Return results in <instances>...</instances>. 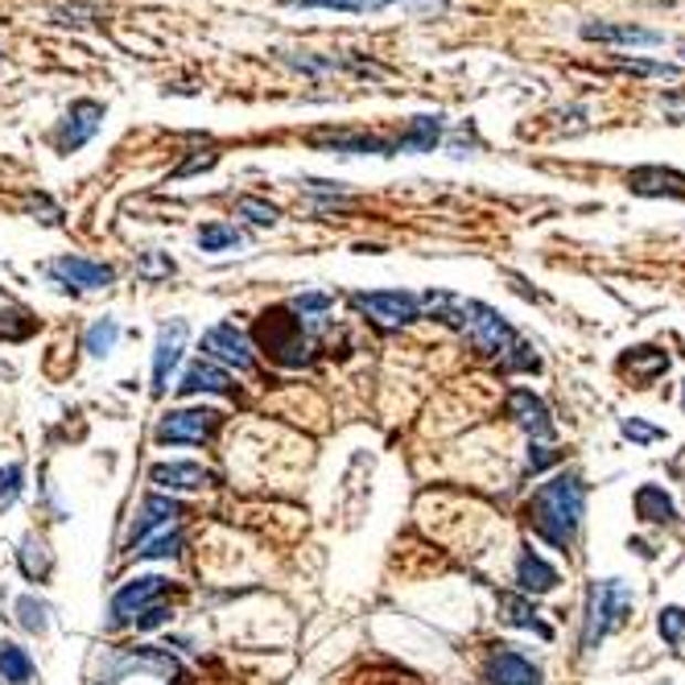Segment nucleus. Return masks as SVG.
Masks as SVG:
<instances>
[{
  "instance_id": "f257e3e1",
  "label": "nucleus",
  "mask_w": 685,
  "mask_h": 685,
  "mask_svg": "<svg viewBox=\"0 0 685 685\" xmlns=\"http://www.w3.org/2000/svg\"><path fill=\"white\" fill-rule=\"evenodd\" d=\"M582 504H587V483L578 475H554L549 483H541L529 499V520L533 533L554 549L575 546L578 525H582Z\"/></svg>"
},
{
  "instance_id": "f03ea898",
  "label": "nucleus",
  "mask_w": 685,
  "mask_h": 685,
  "mask_svg": "<svg viewBox=\"0 0 685 685\" xmlns=\"http://www.w3.org/2000/svg\"><path fill=\"white\" fill-rule=\"evenodd\" d=\"M425 302L442 310L438 318H446L451 327L463 330L479 356H508V351H513V342H516L513 327H508L492 306L467 302V297H451V294H430Z\"/></svg>"
},
{
  "instance_id": "7ed1b4c3",
  "label": "nucleus",
  "mask_w": 685,
  "mask_h": 685,
  "mask_svg": "<svg viewBox=\"0 0 685 685\" xmlns=\"http://www.w3.org/2000/svg\"><path fill=\"white\" fill-rule=\"evenodd\" d=\"M636 594L620 578H594L591 591H587V623H582V649L594 653L611 632H620L628 615H632Z\"/></svg>"
},
{
  "instance_id": "20e7f679",
  "label": "nucleus",
  "mask_w": 685,
  "mask_h": 685,
  "mask_svg": "<svg viewBox=\"0 0 685 685\" xmlns=\"http://www.w3.org/2000/svg\"><path fill=\"white\" fill-rule=\"evenodd\" d=\"M256 342L265 347V356L281 368H302L310 359V342L302 330V318H294V310H265L256 318Z\"/></svg>"
},
{
  "instance_id": "39448f33",
  "label": "nucleus",
  "mask_w": 685,
  "mask_h": 685,
  "mask_svg": "<svg viewBox=\"0 0 685 685\" xmlns=\"http://www.w3.org/2000/svg\"><path fill=\"white\" fill-rule=\"evenodd\" d=\"M223 425L219 409H173L157 421V442L161 446H203L215 438V430Z\"/></svg>"
},
{
  "instance_id": "423d86ee",
  "label": "nucleus",
  "mask_w": 685,
  "mask_h": 685,
  "mask_svg": "<svg viewBox=\"0 0 685 685\" xmlns=\"http://www.w3.org/2000/svg\"><path fill=\"white\" fill-rule=\"evenodd\" d=\"M166 591H170V578H161V575H140V578H133V582H125L120 591L112 594L108 628H128V623H137L145 611L157 608V599Z\"/></svg>"
},
{
  "instance_id": "0eeeda50",
  "label": "nucleus",
  "mask_w": 685,
  "mask_h": 685,
  "mask_svg": "<svg viewBox=\"0 0 685 685\" xmlns=\"http://www.w3.org/2000/svg\"><path fill=\"white\" fill-rule=\"evenodd\" d=\"M351 302L380 327H409L421 318V297L409 289H372V294H356Z\"/></svg>"
},
{
  "instance_id": "6e6552de",
  "label": "nucleus",
  "mask_w": 685,
  "mask_h": 685,
  "mask_svg": "<svg viewBox=\"0 0 685 685\" xmlns=\"http://www.w3.org/2000/svg\"><path fill=\"white\" fill-rule=\"evenodd\" d=\"M190 339V327L182 318H173L166 327L157 330V347H154V397H166L170 389V372L178 368V359H182V347Z\"/></svg>"
},
{
  "instance_id": "1a4fd4ad",
  "label": "nucleus",
  "mask_w": 685,
  "mask_h": 685,
  "mask_svg": "<svg viewBox=\"0 0 685 685\" xmlns=\"http://www.w3.org/2000/svg\"><path fill=\"white\" fill-rule=\"evenodd\" d=\"M46 273L59 285H75V289H108L112 281H116V268L87 261V256H59V261L46 265Z\"/></svg>"
},
{
  "instance_id": "9d476101",
  "label": "nucleus",
  "mask_w": 685,
  "mask_h": 685,
  "mask_svg": "<svg viewBox=\"0 0 685 685\" xmlns=\"http://www.w3.org/2000/svg\"><path fill=\"white\" fill-rule=\"evenodd\" d=\"M483 677H487V685H541V670L533 665L529 656H520L516 649H508V644L492 649Z\"/></svg>"
},
{
  "instance_id": "9b49d317",
  "label": "nucleus",
  "mask_w": 685,
  "mask_h": 685,
  "mask_svg": "<svg viewBox=\"0 0 685 685\" xmlns=\"http://www.w3.org/2000/svg\"><path fill=\"white\" fill-rule=\"evenodd\" d=\"M99 120H104V108L99 104H92V99H78L75 108L66 112V120H63V128H59V149L63 154H75V149H83L87 140L99 133Z\"/></svg>"
},
{
  "instance_id": "f8f14e48",
  "label": "nucleus",
  "mask_w": 685,
  "mask_h": 685,
  "mask_svg": "<svg viewBox=\"0 0 685 685\" xmlns=\"http://www.w3.org/2000/svg\"><path fill=\"white\" fill-rule=\"evenodd\" d=\"M203 347L215 359L232 363L235 372H249L252 368V342L244 339V330H235V323H219L203 335Z\"/></svg>"
},
{
  "instance_id": "ddd939ff",
  "label": "nucleus",
  "mask_w": 685,
  "mask_h": 685,
  "mask_svg": "<svg viewBox=\"0 0 685 685\" xmlns=\"http://www.w3.org/2000/svg\"><path fill=\"white\" fill-rule=\"evenodd\" d=\"M178 516H187L182 499H173V496H149L145 504H140L137 520H133L128 546L137 549L140 541H149V533H154V529H170V520H178Z\"/></svg>"
},
{
  "instance_id": "4468645a",
  "label": "nucleus",
  "mask_w": 685,
  "mask_h": 685,
  "mask_svg": "<svg viewBox=\"0 0 685 685\" xmlns=\"http://www.w3.org/2000/svg\"><path fill=\"white\" fill-rule=\"evenodd\" d=\"M508 413H513L529 438H554V421H549V409L541 397H533V389H513L508 392Z\"/></svg>"
},
{
  "instance_id": "2eb2a0df",
  "label": "nucleus",
  "mask_w": 685,
  "mask_h": 685,
  "mask_svg": "<svg viewBox=\"0 0 685 685\" xmlns=\"http://www.w3.org/2000/svg\"><path fill=\"white\" fill-rule=\"evenodd\" d=\"M149 479L161 487V492H199L211 483V471L203 463H157L149 471Z\"/></svg>"
},
{
  "instance_id": "dca6fc26",
  "label": "nucleus",
  "mask_w": 685,
  "mask_h": 685,
  "mask_svg": "<svg viewBox=\"0 0 685 685\" xmlns=\"http://www.w3.org/2000/svg\"><path fill=\"white\" fill-rule=\"evenodd\" d=\"M516 582H520V591L525 594H549V591H558L561 575L549 566L546 558H541V554L525 549L520 561H516Z\"/></svg>"
},
{
  "instance_id": "f3484780",
  "label": "nucleus",
  "mask_w": 685,
  "mask_h": 685,
  "mask_svg": "<svg viewBox=\"0 0 685 685\" xmlns=\"http://www.w3.org/2000/svg\"><path fill=\"white\" fill-rule=\"evenodd\" d=\"M582 38H591V42H608V46H656L661 42V33L656 30H640V25H608V21H587L582 25Z\"/></svg>"
},
{
  "instance_id": "a211bd4d",
  "label": "nucleus",
  "mask_w": 685,
  "mask_h": 685,
  "mask_svg": "<svg viewBox=\"0 0 685 685\" xmlns=\"http://www.w3.org/2000/svg\"><path fill=\"white\" fill-rule=\"evenodd\" d=\"M499 620L513 623V628H525V632H537L541 640H549L554 632H549V623H541V615H537V608H533V599H525V594H513V591H499Z\"/></svg>"
},
{
  "instance_id": "6ab92c4d",
  "label": "nucleus",
  "mask_w": 685,
  "mask_h": 685,
  "mask_svg": "<svg viewBox=\"0 0 685 685\" xmlns=\"http://www.w3.org/2000/svg\"><path fill=\"white\" fill-rule=\"evenodd\" d=\"M178 392L182 397H194V392H232V376L215 368L211 359H194L182 380H178Z\"/></svg>"
},
{
  "instance_id": "aec40b11",
  "label": "nucleus",
  "mask_w": 685,
  "mask_h": 685,
  "mask_svg": "<svg viewBox=\"0 0 685 685\" xmlns=\"http://www.w3.org/2000/svg\"><path fill=\"white\" fill-rule=\"evenodd\" d=\"M285 9H327V13H384V9H392V4H418V0H281Z\"/></svg>"
},
{
  "instance_id": "412c9836",
  "label": "nucleus",
  "mask_w": 685,
  "mask_h": 685,
  "mask_svg": "<svg viewBox=\"0 0 685 685\" xmlns=\"http://www.w3.org/2000/svg\"><path fill=\"white\" fill-rule=\"evenodd\" d=\"M636 516L640 520H653V525H677V504L665 496V487H656V483H644L636 492Z\"/></svg>"
},
{
  "instance_id": "4be33fe9",
  "label": "nucleus",
  "mask_w": 685,
  "mask_h": 685,
  "mask_svg": "<svg viewBox=\"0 0 685 685\" xmlns=\"http://www.w3.org/2000/svg\"><path fill=\"white\" fill-rule=\"evenodd\" d=\"M120 665H125V670H145V673H157V677H173V682H182V665L170 656V649H154V644H145V649L125 653Z\"/></svg>"
},
{
  "instance_id": "5701e85b",
  "label": "nucleus",
  "mask_w": 685,
  "mask_h": 685,
  "mask_svg": "<svg viewBox=\"0 0 685 685\" xmlns=\"http://www.w3.org/2000/svg\"><path fill=\"white\" fill-rule=\"evenodd\" d=\"M632 190L636 194H685V173L640 166V170H632Z\"/></svg>"
},
{
  "instance_id": "b1692460",
  "label": "nucleus",
  "mask_w": 685,
  "mask_h": 685,
  "mask_svg": "<svg viewBox=\"0 0 685 685\" xmlns=\"http://www.w3.org/2000/svg\"><path fill=\"white\" fill-rule=\"evenodd\" d=\"M438 137H442V116H413L409 133L392 149L397 154H430L438 145Z\"/></svg>"
},
{
  "instance_id": "393cba45",
  "label": "nucleus",
  "mask_w": 685,
  "mask_h": 685,
  "mask_svg": "<svg viewBox=\"0 0 685 685\" xmlns=\"http://www.w3.org/2000/svg\"><path fill=\"white\" fill-rule=\"evenodd\" d=\"M0 685H33L30 653L13 640H0Z\"/></svg>"
},
{
  "instance_id": "a878e982",
  "label": "nucleus",
  "mask_w": 685,
  "mask_h": 685,
  "mask_svg": "<svg viewBox=\"0 0 685 685\" xmlns=\"http://www.w3.org/2000/svg\"><path fill=\"white\" fill-rule=\"evenodd\" d=\"M620 368L636 376L640 384H649V380L670 372V356H665V351H656V347H632V356H623Z\"/></svg>"
},
{
  "instance_id": "bb28decb",
  "label": "nucleus",
  "mask_w": 685,
  "mask_h": 685,
  "mask_svg": "<svg viewBox=\"0 0 685 685\" xmlns=\"http://www.w3.org/2000/svg\"><path fill=\"white\" fill-rule=\"evenodd\" d=\"M116 339H120V323H116V318H95L92 327H87V335H83V347H87L95 359H104L116 351Z\"/></svg>"
},
{
  "instance_id": "cd10ccee",
  "label": "nucleus",
  "mask_w": 685,
  "mask_h": 685,
  "mask_svg": "<svg viewBox=\"0 0 685 685\" xmlns=\"http://www.w3.org/2000/svg\"><path fill=\"white\" fill-rule=\"evenodd\" d=\"M314 145H327V149H335V154H392L389 140L380 137H318Z\"/></svg>"
},
{
  "instance_id": "c85d7f7f",
  "label": "nucleus",
  "mask_w": 685,
  "mask_h": 685,
  "mask_svg": "<svg viewBox=\"0 0 685 685\" xmlns=\"http://www.w3.org/2000/svg\"><path fill=\"white\" fill-rule=\"evenodd\" d=\"M17 620H21L25 632L42 636V632L50 628V608L38 599V594H21V599H17Z\"/></svg>"
},
{
  "instance_id": "c756f323",
  "label": "nucleus",
  "mask_w": 685,
  "mask_h": 685,
  "mask_svg": "<svg viewBox=\"0 0 685 685\" xmlns=\"http://www.w3.org/2000/svg\"><path fill=\"white\" fill-rule=\"evenodd\" d=\"M21 570H25V578H33V582L50 575L46 541H42V537H33V533L25 537V541H21Z\"/></svg>"
},
{
  "instance_id": "7c9ffc66",
  "label": "nucleus",
  "mask_w": 685,
  "mask_h": 685,
  "mask_svg": "<svg viewBox=\"0 0 685 685\" xmlns=\"http://www.w3.org/2000/svg\"><path fill=\"white\" fill-rule=\"evenodd\" d=\"M199 249L203 252L240 249V232H235L232 223H203V228H199Z\"/></svg>"
},
{
  "instance_id": "2f4dec72",
  "label": "nucleus",
  "mask_w": 685,
  "mask_h": 685,
  "mask_svg": "<svg viewBox=\"0 0 685 685\" xmlns=\"http://www.w3.org/2000/svg\"><path fill=\"white\" fill-rule=\"evenodd\" d=\"M656 632L665 636L670 649H682L685 644V608H661V615H656Z\"/></svg>"
},
{
  "instance_id": "473e14b6",
  "label": "nucleus",
  "mask_w": 685,
  "mask_h": 685,
  "mask_svg": "<svg viewBox=\"0 0 685 685\" xmlns=\"http://www.w3.org/2000/svg\"><path fill=\"white\" fill-rule=\"evenodd\" d=\"M21 492H25V467H21V463L0 467V513H4V508H13Z\"/></svg>"
},
{
  "instance_id": "72a5a7b5",
  "label": "nucleus",
  "mask_w": 685,
  "mask_h": 685,
  "mask_svg": "<svg viewBox=\"0 0 685 685\" xmlns=\"http://www.w3.org/2000/svg\"><path fill=\"white\" fill-rule=\"evenodd\" d=\"M178 549H182V533L166 529L161 537H154V541H140L133 554H137V558H178Z\"/></svg>"
},
{
  "instance_id": "f704fd0d",
  "label": "nucleus",
  "mask_w": 685,
  "mask_h": 685,
  "mask_svg": "<svg viewBox=\"0 0 685 685\" xmlns=\"http://www.w3.org/2000/svg\"><path fill=\"white\" fill-rule=\"evenodd\" d=\"M620 71L628 75H640V78H677V66L673 63H649V59H615Z\"/></svg>"
},
{
  "instance_id": "c9c22d12",
  "label": "nucleus",
  "mask_w": 685,
  "mask_h": 685,
  "mask_svg": "<svg viewBox=\"0 0 685 685\" xmlns=\"http://www.w3.org/2000/svg\"><path fill=\"white\" fill-rule=\"evenodd\" d=\"M620 430H623V438H632L636 446H649V442H661V438H670L665 430H656V425H649V421H640V418H623Z\"/></svg>"
},
{
  "instance_id": "e433bc0d",
  "label": "nucleus",
  "mask_w": 685,
  "mask_h": 685,
  "mask_svg": "<svg viewBox=\"0 0 685 685\" xmlns=\"http://www.w3.org/2000/svg\"><path fill=\"white\" fill-rule=\"evenodd\" d=\"M170 273H173V261L170 256H161V252H145L137 261V277H145V281L170 277Z\"/></svg>"
},
{
  "instance_id": "4c0bfd02",
  "label": "nucleus",
  "mask_w": 685,
  "mask_h": 685,
  "mask_svg": "<svg viewBox=\"0 0 685 685\" xmlns=\"http://www.w3.org/2000/svg\"><path fill=\"white\" fill-rule=\"evenodd\" d=\"M240 215H249L252 223H261V228H273L281 219V211L273 203H261V199H240Z\"/></svg>"
},
{
  "instance_id": "58836bf2",
  "label": "nucleus",
  "mask_w": 685,
  "mask_h": 685,
  "mask_svg": "<svg viewBox=\"0 0 685 685\" xmlns=\"http://www.w3.org/2000/svg\"><path fill=\"white\" fill-rule=\"evenodd\" d=\"M335 306V297L330 294H302L294 297V314H327Z\"/></svg>"
},
{
  "instance_id": "ea45409f",
  "label": "nucleus",
  "mask_w": 685,
  "mask_h": 685,
  "mask_svg": "<svg viewBox=\"0 0 685 685\" xmlns=\"http://www.w3.org/2000/svg\"><path fill=\"white\" fill-rule=\"evenodd\" d=\"M166 620H170V608H161V603H157V608H149L145 615H140L137 628H140V632H149V628H161Z\"/></svg>"
},
{
  "instance_id": "a19ab883",
  "label": "nucleus",
  "mask_w": 685,
  "mask_h": 685,
  "mask_svg": "<svg viewBox=\"0 0 685 685\" xmlns=\"http://www.w3.org/2000/svg\"><path fill=\"white\" fill-rule=\"evenodd\" d=\"M533 451H537V454H529V467H533V471L549 467V463L558 459V454H554V451H546V446H533Z\"/></svg>"
},
{
  "instance_id": "79ce46f5",
  "label": "nucleus",
  "mask_w": 685,
  "mask_h": 685,
  "mask_svg": "<svg viewBox=\"0 0 685 685\" xmlns=\"http://www.w3.org/2000/svg\"><path fill=\"white\" fill-rule=\"evenodd\" d=\"M682 54H685V42H682Z\"/></svg>"
}]
</instances>
